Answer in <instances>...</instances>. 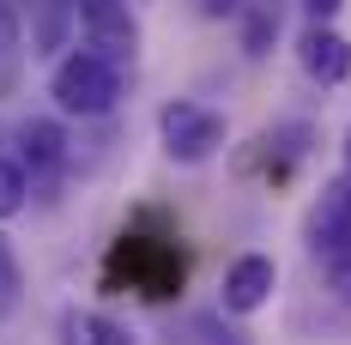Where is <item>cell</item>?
<instances>
[{"label": "cell", "instance_id": "obj_1", "mask_svg": "<svg viewBox=\"0 0 351 345\" xmlns=\"http://www.w3.org/2000/svg\"><path fill=\"white\" fill-rule=\"evenodd\" d=\"M49 97L61 115H79V121H104L109 109L121 104V61H109L97 49H73L55 61L49 73Z\"/></svg>", "mask_w": 351, "mask_h": 345}, {"label": "cell", "instance_id": "obj_2", "mask_svg": "<svg viewBox=\"0 0 351 345\" xmlns=\"http://www.w3.org/2000/svg\"><path fill=\"white\" fill-rule=\"evenodd\" d=\"M158 139H164V152H170L176 164H206V158L224 152L230 128H224V115H218L212 104L176 97V104L158 109Z\"/></svg>", "mask_w": 351, "mask_h": 345}, {"label": "cell", "instance_id": "obj_3", "mask_svg": "<svg viewBox=\"0 0 351 345\" xmlns=\"http://www.w3.org/2000/svg\"><path fill=\"white\" fill-rule=\"evenodd\" d=\"M109 273H128V285H134L140 297H176V285H182V254H176L170 242L121 237V242H115Z\"/></svg>", "mask_w": 351, "mask_h": 345}, {"label": "cell", "instance_id": "obj_4", "mask_svg": "<svg viewBox=\"0 0 351 345\" xmlns=\"http://www.w3.org/2000/svg\"><path fill=\"white\" fill-rule=\"evenodd\" d=\"M79 31H85V49H97L109 61H128L140 49V25H134V6L128 0H79Z\"/></svg>", "mask_w": 351, "mask_h": 345}, {"label": "cell", "instance_id": "obj_5", "mask_svg": "<svg viewBox=\"0 0 351 345\" xmlns=\"http://www.w3.org/2000/svg\"><path fill=\"white\" fill-rule=\"evenodd\" d=\"M297 67L309 73L315 85H346L351 79V43L333 25H309L297 36Z\"/></svg>", "mask_w": 351, "mask_h": 345}, {"label": "cell", "instance_id": "obj_6", "mask_svg": "<svg viewBox=\"0 0 351 345\" xmlns=\"http://www.w3.org/2000/svg\"><path fill=\"white\" fill-rule=\"evenodd\" d=\"M273 285H279V267H273L267 254H243V261H230V273H224V309H230V315L267 309Z\"/></svg>", "mask_w": 351, "mask_h": 345}, {"label": "cell", "instance_id": "obj_7", "mask_svg": "<svg viewBox=\"0 0 351 345\" xmlns=\"http://www.w3.org/2000/svg\"><path fill=\"white\" fill-rule=\"evenodd\" d=\"M339 242H351V176H339V182L321 188V206L309 218V248L315 254H333Z\"/></svg>", "mask_w": 351, "mask_h": 345}, {"label": "cell", "instance_id": "obj_8", "mask_svg": "<svg viewBox=\"0 0 351 345\" xmlns=\"http://www.w3.org/2000/svg\"><path fill=\"white\" fill-rule=\"evenodd\" d=\"M19 164L31 176H61L67 170V134H61V121H25L19 128Z\"/></svg>", "mask_w": 351, "mask_h": 345}, {"label": "cell", "instance_id": "obj_9", "mask_svg": "<svg viewBox=\"0 0 351 345\" xmlns=\"http://www.w3.org/2000/svg\"><path fill=\"white\" fill-rule=\"evenodd\" d=\"M279 36V6L273 0H248L243 6V55H267Z\"/></svg>", "mask_w": 351, "mask_h": 345}, {"label": "cell", "instance_id": "obj_10", "mask_svg": "<svg viewBox=\"0 0 351 345\" xmlns=\"http://www.w3.org/2000/svg\"><path fill=\"white\" fill-rule=\"evenodd\" d=\"M67 333L73 345H134V333L109 315H67Z\"/></svg>", "mask_w": 351, "mask_h": 345}, {"label": "cell", "instance_id": "obj_11", "mask_svg": "<svg viewBox=\"0 0 351 345\" xmlns=\"http://www.w3.org/2000/svg\"><path fill=\"white\" fill-rule=\"evenodd\" d=\"M25 200H31V176H25V164H19V158H0V224L19 218Z\"/></svg>", "mask_w": 351, "mask_h": 345}, {"label": "cell", "instance_id": "obj_12", "mask_svg": "<svg viewBox=\"0 0 351 345\" xmlns=\"http://www.w3.org/2000/svg\"><path fill=\"white\" fill-rule=\"evenodd\" d=\"M188 345H248V333H243V327H230L218 309H206V315L188 321Z\"/></svg>", "mask_w": 351, "mask_h": 345}, {"label": "cell", "instance_id": "obj_13", "mask_svg": "<svg viewBox=\"0 0 351 345\" xmlns=\"http://www.w3.org/2000/svg\"><path fill=\"white\" fill-rule=\"evenodd\" d=\"M19 297H25V267H19V254H12V242L0 237V321L19 309Z\"/></svg>", "mask_w": 351, "mask_h": 345}, {"label": "cell", "instance_id": "obj_14", "mask_svg": "<svg viewBox=\"0 0 351 345\" xmlns=\"http://www.w3.org/2000/svg\"><path fill=\"white\" fill-rule=\"evenodd\" d=\"M321 261H327V291L351 309V242H339V248H333V254H321Z\"/></svg>", "mask_w": 351, "mask_h": 345}, {"label": "cell", "instance_id": "obj_15", "mask_svg": "<svg viewBox=\"0 0 351 345\" xmlns=\"http://www.w3.org/2000/svg\"><path fill=\"white\" fill-rule=\"evenodd\" d=\"M19 49V0H0V61Z\"/></svg>", "mask_w": 351, "mask_h": 345}, {"label": "cell", "instance_id": "obj_16", "mask_svg": "<svg viewBox=\"0 0 351 345\" xmlns=\"http://www.w3.org/2000/svg\"><path fill=\"white\" fill-rule=\"evenodd\" d=\"M303 12H309V25H333V12L346 6V0H297Z\"/></svg>", "mask_w": 351, "mask_h": 345}, {"label": "cell", "instance_id": "obj_17", "mask_svg": "<svg viewBox=\"0 0 351 345\" xmlns=\"http://www.w3.org/2000/svg\"><path fill=\"white\" fill-rule=\"evenodd\" d=\"M243 6H248V0H200L206 19H243Z\"/></svg>", "mask_w": 351, "mask_h": 345}, {"label": "cell", "instance_id": "obj_18", "mask_svg": "<svg viewBox=\"0 0 351 345\" xmlns=\"http://www.w3.org/2000/svg\"><path fill=\"white\" fill-rule=\"evenodd\" d=\"M346 176H351V134H346Z\"/></svg>", "mask_w": 351, "mask_h": 345}]
</instances>
